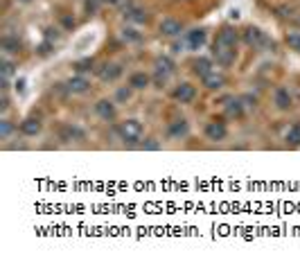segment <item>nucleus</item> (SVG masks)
Instances as JSON below:
<instances>
[{"label":"nucleus","instance_id":"nucleus-19","mask_svg":"<svg viewBox=\"0 0 300 264\" xmlns=\"http://www.w3.org/2000/svg\"><path fill=\"white\" fill-rule=\"evenodd\" d=\"M120 36H122L124 43H140L142 41V32H138L136 27H131V25H124Z\"/></svg>","mask_w":300,"mask_h":264},{"label":"nucleus","instance_id":"nucleus-17","mask_svg":"<svg viewBox=\"0 0 300 264\" xmlns=\"http://www.w3.org/2000/svg\"><path fill=\"white\" fill-rule=\"evenodd\" d=\"M192 73L199 75V77H205L208 73H212V61L208 57H199V59L192 63Z\"/></svg>","mask_w":300,"mask_h":264},{"label":"nucleus","instance_id":"nucleus-13","mask_svg":"<svg viewBox=\"0 0 300 264\" xmlns=\"http://www.w3.org/2000/svg\"><path fill=\"white\" fill-rule=\"evenodd\" d=\"M201 81H203V86L208 88V91H219V88H223L226 86V77H223L221 73H208L205 77H201Z\"/></svg>","mask_w":300,"mask_h":264},{"label":"nucleus","instance_id":"nucleus-4","mask_svg":"<svg viewBox=\"0 0 300 264\" xmlns=\"http://www.w3.org/2000/svg\"><path fill=\"white\" fill-rule=\"evenodd\" d=\"M226 136H228V129H226V124H223L221 120H212V122L205 124V138L208 140L219 142V140H223Z\"/></svg>","mask_w":300,"mask_h":264},{"label":"nucleus","instance_id":"nucleus-33","mask_svg":"<svg viewBox=\"0 0 300 264\" xmlns=\"http://www.w3.org/2000/svg\"><path fill=\"white\" fill-rule=\"evenodd\" d=\"M52 47H54V43H52V41H50V39H47L46 43H41L39 52H41V54H47V52H50V50H52Z\"/></svg>","mask_w":300,"mask_h":264},{"label":"nucleus","instance_id":"nucleus-38","mask_svg":"<svg viewBox=\"0 0 300 264\" xmlns=\"http://www.w3.org/2000/svg\"><path fill=\"white\" fill-rule=\"evenodd\" d=\"M294 23H296V25H300V16H298V18H294Z\"/></svg>","mask_w":300,"mask_h":264},{"label":"nucleus","instance_id":"nucleus-11","mask_svg":"<svg viewBox=\"0 0 300 264\" xmlns=\"http://www.w3.org/2000/svg\"><path fill=\"white\" fill-rule=\"evenodd\" d=\"M217 41L223 43V46H230V47H237V41H239V34H237L235 27L230 25H223L219 32H217Z\"/></svg>","mask_w":300,"mask_h":264},{"label":"nucleus","instance_id":"nucleus-16","mask_svg":"<svg viewBox=\"0 0 300 264\" xmlns=\"http://www.w3.org/2000/svg\"><path fill=\"white\" fill-rule=\"evenodd\" d=\"M154 66H156V75H160V77H170L174 73V68H176L170 57H158Z\"/></svg>","mask_w":300,"mask_h":264},{"label":"nucleus","instance_id":"nucleus-39","mask_svg":"<svg viewBox=\"0 0 300 264\" xmlns=\"http://www.w3.org/2000/svg\"><path fill=\"white\" fill-rule=\"evenodd\" d=\"M25 2H27V0H25Z\"/></svg>","mask_w":300,"mask_h":264},{"label":"nucleus","instance_id":"nucleus-18","mask_svg":"<svg viewBox=\"0 0 300 264\" xmlns=\"http://www.w3.org/2000/svg\"><path fill=\"white\" fill-rule=\"evenodd\" d=\"M185 41H188V46L192 50H199V47L205 43V32L203 30H192V32L185 34Z\"/></svg>","mask_w":300,"mask_h":264},{"label":"nucleus","instance_id":"nucleus-23","mask_svg":"<svg viewBox=\"0 0 300 264\" xmlns=\"http://www.w3.org/2000/svg\"><path fill=\"white\" fill-rule=\"evenodd\" d=\"M61 138L63 140H84L86 133L79 129V126H63L61 129Z\"/></svg>","mask_w":300,"mask_h":264},{"label":"nucleus","instance_id":"nucleus-15","mask_svg":"<svg viewBox=\"0 0 300 264\" xmlns=\"http://www.w3.org/2000/svg\"><path fill=\"white\" fill-rule=\"evenodd\" d=\"M160 32H163L165 36H178V34L183 32V23L176 18H163V23H160Z\"/></svg>","mask_w":300,"mask_h":264},{"label":"nucleus","instance_id":"nucleus-36","mask_svg":"<svg viewBox=\"0 0 300 264\" xmlns=\"http://www.w3.org/2000/svg\"><path fill=\"white\" fill-rule=\"evenodd\" d=\"M61 23H63L65 30H72V27H75V18H70V16H63V18H61Z\"/></svg>","mask_w":300,"mask_h":264},{"label":"nucleus","instance_id":"nucleus-6","mask_svg":"<svg viewBox=\"0 0 300 264\" xmlns=\"http://www.w3.org/2000/svg\"><path fill=\"white\" fill-rule=\"evenodd\" d=\"M124 20H129V23H136V25H144V23H149V14L144 12L142 7H126L124 9Z\"/></svg>","mask_w":300,"mask_h":264},{"label":"nucleus","instance_id":"nucleus-27","mask_svg":"<svg viewBox=\"0 0 300 264\" xmlns=\"http://www.w3.org/2000/svg\"><path fill=\"white\" fill-rule=\"evenodd\" d=\"M75 70L77 73H88V70H93V59H81L75 63Z\"/></svg>","mask_w":300,"mask_h":264},{"label":"nucleus","instance_id":"nucleus-32","mask_svg":"<svg viewBox=\"0 0 300 264\" xmlns=\"http://www.w3.org/2000/svg\"><path fill=\"white\" fill-rule=\"evenodd\" d=\"M12 73H14V63L9 59H2V75H5V77H9Z\"/></svg>","mask_w":300,"mask_h":264},{"label":"nucleus","instance_id":"nucleus-21","mask_svg":"<svg viewBox=\"0 0 300 264\" xmlns=\"http://www.w3.org/2000/svg\"><path fill=\"white\" fill-rule=\"evenodd\" d=\"M0 46H2V50L5 52H20V41L16 39V36H12V34H5L2 36V41H0Z\"/></svg>","mask_w":300,"mask_h":264},{"label":"nucleus","instance_id":"nucleus-5","mask_svg":"<svg viewBox=\"0 0 300 264\" xmlns=\"http://www.w3.org/2000/svg\"><path fill=\"white\" fill-rule=\"evenodd\" d=\"M95 113L102 120H106V122H113L115 115H118V109H115V104H113L111 99H99L97 104H95Z\"/></svg>","mask_w":300,"mask_h":264},{"label":"nucleus","instance_id":"nucleus-22","mask_svg":"<svg viewBox=\"0 0 300 264\" xmlns=\"http://www.w3.org/2000/svg\"><path fill=\"white\" fill-rule=\"evenodd\" d=\"M241 113H244V102L241 99H230L226 104V115L228 118H241Z\"/></svg>","mask_w":300,"mask_h":264},{"label":"nucleus","instance_id":"nucleus-9","mask_svg":"<svg viewBox=\"0 0 300 264\" xmlns=\"http://www.w3.org/2000/svg\"><path fill=\"white\" fill-rule=\"evenodd\" d=\"M65 88H68V93H72V95H81V93L91 91V81L86 79L84 75H77V77H70V79L65 81Z\"/></svg>","mask_w":300,"mask_h":264},{"label":"nucleus","instance_id":"nucleus-26","mask_svg":"<svg viewBox=\"0 0 300 264\" xmlns=\"http://www.w3.org/2000/svg\"><path fill=\"white\" fill-rule=\"evenodd\" d=\"M102 2H104V0H86L84 2L86 14H97V9L102 7Z\"/></svg>","mask_w":300,"mask_h":264},{"label":"nucleus","instance_id":"nucleus-24","mask_svg":"<svg viewBox=\"0 0 300 264\" xmlns=\"http://www.w3.org/2000/svg\"><path fill=\"white\" fill-rule=\"evenodd\" d=\"M287 142L289 145H294V147H300V122H294V124L289 126Z\"/></svg>","mask_w":300,"mask_h":264},{"label":"nucleus","instance_id":"nucleus-35","mask_svg":"<svg viewBox=\"0 0 300 264\" xmlns=\"http://www.w3.org/2000/svg\"><path fill=\"white\" fill-rule=\"evenodd\" d=\"M46 36H47V39H50V41H57V39H59V36H61V34H59V30H54V27H47V32H46Z\"/></svg>","mask_w":300,"mask_h":264},{"label":"nucleus","instance_id":"nucleus-8","mask_svg":"<svg viewBox=\"0 0 300 264\" xmlns=\"http://www.w3.org/2000/svg\"><path fill=\"white\" fill-rule=\"evenodd\" d=\"M188 133H189V122L185 118L174 120V122H170V126H167V136H170V138H174V140L185 138Z\"/></svg>","mask_w":300,"mask_h":264},{"label":"nucleus","instance_id":"nucleus-14","mask_svg":"<svg viewBox=\"0 0 300 264\" xmlns=\"http://www.w3.org/2000/svg\"><path fill=\"white\" fill-rule=\"evenodd\" d=\"M41 118H36V115H32V118H25L23 122H20V133L23 136H36V133L41 131Z\"/></svg>","mask_w":300,"mask_h":264},{"label":"nucleus","instance_id":"nucleus-10","mask_svg":"<svg viewBox=\"0 0 300 264\" xmlns=\"http://www.w3.org/2000/svg\"><path fill=\"white\" fill-rule=\"evenodd\" d=\"M120 75H122V66L120 63H104L102 68H97V77L102 81H109V84L118 79Z\"/></svg>","mask_w":300,"mask_h":264},{"label":"nucleus","instance_id":"nucleus-2","mask_svg":"<svg viewBox=\"0 0 300 264\" xmlns=\"http://www.w3.org/2000/svg\"><path fill=\"white\" fill-rule=\"evenodd\" d=\"M235 57H237V50L230 46H223V43H219V41H215L212 43V59H217V63L223 68H228L235 63Z\"/></svg>","mask_w":300,"mask_h":264},{"label":"nucleus","instance_id":"nucleus-30","mask_svg":"<svg viewBox=\"0 0 300 264\" xmlns=\"http://www.w3.org/2000/svg\"><path fill=\"white\" fill-rule=\"evenodd\" d=\"M104 2H109L111 7H118V9H126V7H131V0H104Z\"/></svg>","mask_w":300,"mask_h":264},{"label":"nucleus","instance_id":"nucleus-25","mask_svg":"<svg viewBox=\"0 0 300 264\" xmlns=\"http://www.w3.org/2000/svg\"><path fill=\"white\" fill-rule=\"evenodd\" d=\"M12 131H14V124L9 122V120H2V122H0V138L7 140Z\"/></svg>","mask_w":300,"mask_h":264},{"label":"nucleus","instance_id":"nucleus-31","mask_svg":"<svg viewBox=\"0 0 300 264\" xmlns=\"http://www.w3.org/2000/svg\"><path fill=\"white\" fill-rule=\"evenodd\" d=\"M140 149H149V152H156V149H160V145H158L156 140H147V142H140Z\"/></svg>","mask_w":300,"mask_h":264},{"label":"nucleus","instance_id":"nucleus-7","mask_svg":"<svg viewBox=\"0 0 300 264\" xmlns=\"http://www.w3.org/2000/svg\"><path fill=\"white\" fill-rule=\"evenodd\" d=\"M241 39H244V43L251 46V47H262L264 43H267L264 34H262L257 27H246V30L241 32Z\"/></svg>","mask_w":300,"mask_h":264},{"label":"nucleus","instance_id":"nucleus-3","mask_svg":"<svg viewBox=\"0 0 300 264\" xmlns=\"http://www.w3.org/2000/svg\"><path fill=\"white\" fill-rule=\"evenodd\" d=\"M174 99L181 102V104H192L196 99V88L192 86L189 81H183V84H178V86L174 88Z\"/></svg>","mask_w":300,"mask_h":264},{"label":"nucleus","instance_id":"nucleus-12","mask_svg":"<svg viewBox=\"0 0 300 264\" xmlns=\"http://www.w3.org/2000/svg\"><path fill=\"white\" fill-rule=\"evenodd\" d=\"M273 102H275V106L280 109V111H289L291 106H294V97H291V93H289V88H278L275 91V95H273Z\"/></svg>","mask_w":300,"mask_h":264},{"label":"nucleus","instance_id":"nucleus-37","mask_svg":"<svg viewBox=\"0 0 300 264\" xmlns=\"http://www.w3.org/2000/svg\"><path fill=\"white\" fill-rule=\"evenodd\" d=\"M7 106H9V99H7V95H2V102H0V109H2V111H7Z\"/></svg>","mask_w":300,"mask_h":264},{"label":"nucleus","instance_id":"nucleus-34","mask_svg":"<svg viewBox=\"0 0 300 264\" xmlns=\"http://www.w3.org/2000/svg\"><path fill=\"white\" fill-rule=\"evenodd\" d=\"M241 102H244L246 106H257V97H255V95H244Z\"/></svg>","mask_w":300,"mask_h":264},{"label":"nucleus","instance_id":"nucleus-1","mask_svg":"<svg viewBox=\"0 0 300 264\" xmlns=\"http://www.w3.org/2000/svg\"><path fill=\"white\" fill-rule=\"evenodd\" d=\"M118 133L126 145H138L142 138V124L138 120H124L118 124Z\"/></svg>","mask_w":300,"mask_h":264},{"label":"nucleus","instance_id":"nucleus-20","mask_svg":"<svg viewBox=\"0 0 300 264\" xmlns=\"http://www.w3.org/2000/svg\"><path fill=\"white\" fill-rule=\"evenodd\" d=\"M149 75H144V73H133L129 77V86L131 88H136V91H142V88L149 86Z\"/></svg>","mask_w":300,"mask_h":264},{"label":"nucleus","instance_id":"nucleus-29","mask_svg":"<svg viewBox=\"0 0 300 264\" xmlns=\"http://www.w3.org/2000/svg\"><path fill=\"white\" fill-rule=\"evenodd\" d=\"M115 99H118V102H129V99H131V88H118Z\"/></svg>","mask_w":300,"mask_h":264},{"label":"nucleus","instance_id":"nucleus-28","mask_svg":"<svg viewBox=\"0 0 300 264\" xmlns=\"http://www.w3.org/2000/svg\"><path fill=\"white\" fill-rule=\"evenodd\" d=\"M287 43L291 47H294V50H298L300 52V32H291V34H287Z\"/></svg>","mask_w":300,"mask_h":264}]
</instances>
